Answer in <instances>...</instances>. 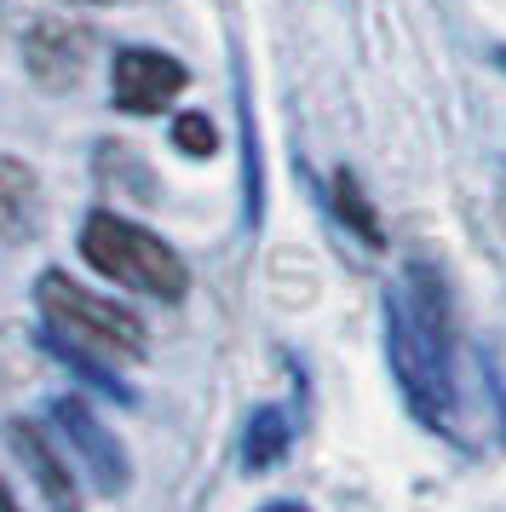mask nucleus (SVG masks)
<instances>
[{
    "label": "nucleus",
    "instance_id": "7ed1b4c3",
    "mask_svg": "<svg viewBox=\"0 0 506 512\" xmlns=\"http://www.w3.org/2000/svg\"><path fill=\"white\" fill-rule=\"evenodd\" d=\"M110 81H115V104L121 110L156 116V110H167L184 93V64L167 58V52H156V47H127V52H115Z\"/></svg>",
    "mask_w": 506,
    "mask_h": 512
},
{
    "label": "nucleus",
    "instance_id": "f257e3e1",
    "mask_svg": "<svg viewBox=\"0 0 506 512\" xmlns=\"http://www.w3.org/2000/svg\"><path fill=\"white\" fill-rule=\"evenodd\" d=\"M81 254H87L92 271H104L121 288L156 294V300H179L190 288V271L173 254V242H161L156 231H144L133 219H121V213H92L81 225Z\"/></svg>",
    "mask_w": 506,
    "mask_h": 512
},
{
    "label": "nucleus",
    "instance_id": "20e7f679",
    "mask_svg": "<svg viewBox=\"0 0 506 512\" xmlns=\"http://www.w3.org/2000/svg\"><path fill=\"white\" fill-rule=\"evenodd\" d=\"M58 420H64V438L81 449V461H87V472L98 478V484H104V489L127 484V461H121L115 438L87 415V409H81V403H75V397H64V403H58Z\"/></svg>",
    "mask_w": 506,
    "mask_h": 512
},
{
    "label": "nucleus",
    "instance_id": "6e6552de",
    "mask_svg": "<svg viewBox=\"0 0 506 512\" xmlns=\"http://www.w3.org/2000/svg\"><path fill=\"white\" fill-rule=\"evenodd\" d=\"M334 208H340L357 231H363L368 248H380V225H374V213L363 208V196H357V179H351V173H340V179H334Z\"/></svg>",
    "mask_w": 506,
    "mask_h": 512
},
{
    "label": "nucleus",
    "instance_id": "f03ea898",
    "mask_svg": "<svg viewBox=\"0 0 506 512\" xmlns=\"http://www.w3.org/2000/svg\"><path fill=\"white\" fill-rule=\"evenodd\" d=\"M35 300H41L46 323L58 334H69L81 351H104V357H138L144 351V328H138L133 311L81 288V282H69L64 271H46Z\"/></svg>",
    "mask_w": 506,
    "mask_h": 512
},
{
    "label": "nucleus",
    "instance_id": "39448f33",
    "mask_svg": "<svg viewBox=\"0 0 506 512\" xmlns=\"http://www.w3.org/2000/svg\"><path fill=\"white\" fill-rule=\"evenodd\" d=\"M12 449H18L23 461L35 466V478H41L46 501H52V512H81V501H75V478H69V466L52 455V443L29 426V420H12Z\"/></svg>",
    "mask_w": 506,
    "mask_h": 512
},
{
    "label": "nucleus",
    "instance_id": "9b49d317",
    "mask_svg": "<svg viewBox=\"0 0 506 512\" xmlns=\"http://www.w3.org/2000/svg\"><path fill=\"white\" fill-rule=\"evenodd\" d=\"M265 512H305V507H294V501H282V507H265Z\"/></svg>",
    "mask_w": 506,
    "mask_h": 512
},
{
    "label": "nucleus",
    "instance_id": "1a4fd4ad",
    "mask_svg": "<svg viewBox=\"0 0 506 512\" xmlns=\"http://www.w3.org/2000/svg\"><path fill=\"white\" fill-rule=\"evenodd\" d=\"M173 144H179L184 156H213L219 150V133H213L207 116H179L173 121Z\"/></svg>",
    "mask_w": 506,
    "mask_h": 512
},
{
    "label": "nucleus",
    "instance_id": "9d476101",
    "mask_svg": "<svg viewBox=\"0 0 506 512\" xmlns=\"http://www.w3.org/2000/svg\"><path fill=\"white\" fill-rule=\"evenodd\" d=\"M0 512H23L18 501H12V489H6V484H0Z\"/></svg>",
    "mask_w": 506,
    "mask_h": 512
},
{
    "label": "nucleus",
    "instance_id": "0eeeda50",
    "mask_svg": "<svg viewBox=\"0 0 506 512\" xmlns=\"http://www.w3.org/2000/svg\"><path fill=\"white\" fill-rule=\"evenodd\" d=\"M282 449H288V420H282V409H259L248 426V443H242L248 466H271Z\"/></svg>",
    "mask_w": 506,
    "mask_h": 512
},
{
    "label": "nucleus",
    "instance_id": "423d86ee",
    "mask_svg": "<svg viewBox=\"0 0 506 512\" xmlns=\"http://www.w3.org/2000/svg\"><path fill=\"white\" fill-rule=\"evenodd\" d=\"M41 208V179L18 156H0V236L29 231V219Z\"/></svg>",
    "mask_w": 506,
    "mask_h": 512
}]
</instances>
